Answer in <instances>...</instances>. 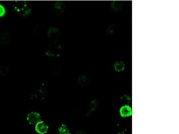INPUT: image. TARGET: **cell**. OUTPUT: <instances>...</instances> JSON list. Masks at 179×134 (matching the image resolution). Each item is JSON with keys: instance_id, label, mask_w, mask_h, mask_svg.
Instances as JSON below:
<instances>
[{"instance_id": "1", "label": "cell", "mask_w": 179, "mask_h": 134, "mask_svg": "<svg viewBox=\"0 0 179 134\" xmlns=\"http://www.w3.org/2000/svg\"><path fill=\"white\" fill-rule=\"evenodd\" d=\"M47 91L44 84L40 83L32 91L30 95V99L34 102H42L45 99L47 95Z\"/></svg>"}, {"instance_id": "16", "label": "cell", "mask_w": 179, "mask_h": 134, "mask_svg": "<svg viewBox=\"0 0 179 134\" xmlns=\"http://www.w3.org/2000/svg\"><path fill=\"white\" fill-rule=\"evenodd\" d=\"M130 97L127 95H124L123 97L120 98V102L122 104L124 105L128 104L130 102Z\"/></svg>"}, {"instance_id": "18", "label": "cell", "mask_w": 179, "mask_h": 134, "mask_svg": "<svg viewBox=\"0 0 179 134\" xmlns=\"http://www.w3.org/2000/svg\"><path fill=\"white\" fill-rule=\"evenodd\" d=\"M31 12H32V9H28L27 10H25L22 16H23V17H26L27 16H28V15H30L31 13Z\"/></svg>"}, {"instance_id": "5", "label": "cell", "mask_w": 179, "mask_h": 134, "mask_svg": "<svg viewBox=\"0 0 179 134\" xmlns=\"http://www.w3.org/2000/svg\"><path fill=\"white\" fill-rule=\"evenodd\" d=\"M49 130V125L43 120L40 121L35 125V131L38 134H46Z\"/></svg>"}, {"instance_id": "10", "label": "cell", "mask_w": 179, "mask_h": 134, "mask_svg": "<svg viewBox=\"0 0 179 134\" xmlns=\"http://www.w3.org/2000/svg\"><path fill=\"white\" fill-rule=\"evenodd\" d=\"M120 114L121 116L123 117L131 116L132 114V109L129 106H124L120 108Z\"/></svg>"}, {"instance_id": "12", "label": "cell", "mask_w": 179, "mask_h": 134, "mask_svg": "<svg viewBox=\"0 0 179 134\" xmlns=\"http://www.w3.org/2000/svg\"><path fill=\"white\" fill-rule=\"evenodd\" d=\"M89 80L85 76H81L78 79V83L82 87H85L89 84Z\"/></svg>"}, {"instance_id": "2", "label": "cell", "mask_w": 179, "mask_h": 134, "mask_svg": "<svg viewBox=\"0 0 179 134\" xmlns=\"http://www.w3.org/2000/svg\"><path fill=\"white\" fill-rule=\"evenodd\" d=\"M62 48L61 45L56 43H50L45 50V55L50 57H59L62 54Z\"/></svg>"}, {"instance_id": "11", "label": "cell", "mask_w": 179, "mask_h": 134, "mask_svg": "<svg viewBox=\"0 0 179 134\" xmlns=\"http://www.w3.org/2000/svg\"><path fill=\"white\" fill-rule=\"evenodd\" d=\"M52 73L55 74L60 73L63 69V66L59 63H53L51 65Z\"/></svg>"}, {"instance_id": "9", "label": "cell", "mask_w": 179, "mask_h": 134, "mask_svg": "<svg viewBox=\"0 0 179 134\" xmlns=\"http://www.w3.org/2000/svg\"><path fill=\"white\" fill-rule=\"evenodd\" d=\"M57 132L58 134H71L70 129L65 123H61L57 127Z\"/></svg>"}, {"instance_id": "6", "label": "cell", "mask_w": 179, "mask_h": 134, "mask_svg": "<svg viewBox=\"0 0 179 134\" xmlns=\"http://www.w3.org/2000/svg\"><path fill=\"white\" fill-rule=\"evenodd\" d=\"M66 8L65 3L62 1H57L54 3L51 12L53 14L59 16L64 13Z\"/></svg>"}, {"instance_id": "8", "label": "cell", "mask_w": 179, "mask_h": 134, "mask_svg": "<svg viewBox=\"0 0 179 134\" xmlns=\"http://www.w3.org/2000/svg\"><path fill=\"white\" fill-rule=\"evenodd\" d=\"M28 7V3L26 1H16L13 4L14 10L17 12H20L27 9Z\"/></svg>"}, {"instance_id": "3", "label": "cell", "mask_w": 179, "mask_h": 134, "mask_svg": "<svg viewBox=\"0 0 179 134\" xmlns=\"http://www.w3.org/2000/svg\"><path fill=\"white\" fill-rule=\"evenodd\" d=\"M47 36L50 43H58L61 37L60 30L56 27H51L48 31Z\"/></svg>"}, {"instance_id": "4", "label": "cell", "mask_w": 179, "mask_h": 134, "mask_svg": "<svg viewBox=\"0 0 179 134\" xmlns=\"http://www.w3.org/2000/svg\"><path fill=\"white\" fill-rule=\"evenodd\" d=\"M42 116L38 112L32 111L28 113L26 116V120L29 125H35L41 121Z\"/></svg>"}, {"instance_id": "17", "label": "cell", "mask_w": 179, "mask_h": 134, "mask_svg": "<svg viewBox=\"0 0 179 134\" xmlns=\"http://www.w3.org/2000/svg\"><path fill=\"white\" fill-rule=\"evenodd\" d=\"M6 10L3 6L0 4V17H3L6 15Z\"/></svg>"}, {"instance_id": "14", "label": "cell", "mask_w": 179, "mask_h": 134, "mask_svg": "<svg viewBox=\"0 0 179 134\" xmlns=\"http://www.w3.org/2000/svg\"><path fill=\"white\" fill-rule=\"evenodd\" d=\"M98 106V102L97 101L95 100L92 101L90 104L89 111H88V114L91 113L92 112L94 111V110H96L97 108V106Z\"/></svg>"}, {"instance_id": "15", "label": "cell", "mask_w": 179, "mask_h": 134, "mask_svg": "<svg viewBox=\"0 0 179 134\" xmlns=\"http://www.w3.org/2000/svg\"><path fill=\"white\" fill-rule=\"evenodd\" d=\"M9 72V69L6 66H0V76H5Z\"/></svg>"}, {"instance_id": "19", "label": "cell", "mask_w": 179, "mask_h": 134, "mask_svg": "<svg viewBox=\"0 0 179 134\" xmlns=\"http://www.w3.org/2000/svg\"><path fill=\"white\" fill-rule=\"evenodd\" d=\"M75 134H86L84 130H79L76 131Z\"/></svg>"}, {"instance_id": "7", "label": "cell", "mask_w": 179, "mask_h": 134, "mask_svg": "<svg viewBox=\"0 0 179 134\" xmlns=\"http://www.w3.org/2000/svg\"><path fill=\"white\" fill-rule=\"evenodd\" d=\"M12 36L10 32L3 31L0 33V44L2 45L7 46L12 42Z\"/></svg>"}, {"instance_id": "13", "label": "cell", "mask_w": 179, "mask_h": 134, "mask_svg": "<svg viewBox=\"0 0 179 134\" xmlns=\"http://www.w3.org/2000/svg\"><path fill=\"white\" fill-rule=\"evenodd\" d=\"M114 68L118 72L123 71L124 69V65L123 62L121 61H117L115 63Z\"/></svg>"}]
</instances>
